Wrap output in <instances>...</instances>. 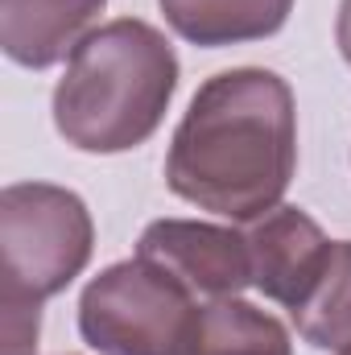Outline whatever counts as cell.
I'll list each match as a JSON object with an SVG mask.
<instances>
[{"label":"cell","instance_id":"cell-1","mask_svg":"<svg viewBox=\"0 0 351 355\" xmlns=\"http://www.w3.org/2000/svg\"><path fill=\"white\" fill-rule=\"evenodd\" d=\"M298 166V112L281 75L240 67L207 79L190 99L166 157L178 198L252 223L281 207Z\"/></svg>","mask_w":351,"mask_h":355},{"label":"cell","instance_id":"cell-2","mask_svg":"<svg viewBox=\"0 0 351 355\" xmlns=\"http://www.w3.org/2000/svg\"><path fill=\"white\" fill-rule=\"evenodd\" d=\"M174 87V46L153 25L120 17L71 54L54 87V124L83 153H124L157 132Z\"/></svg>","mask_w":351,"mask_h":355},{"label":"cell","instance_id":"cell-3","mask_svg":"<svg viewBox=\"0 0 351 355\" xmlns=\"http://www.w3.org/2000/svg\"><path fill=\"white\" fill-rule=\"evenodd\" d=\"M95 227L79 194L50 182H17L0 194V293L46 302L91 261Z\"/></svg>","mask_w":351,"mask_h":355},{"label":"cell","instance_id":"cell-4","mask_svg":"<svg viewBox=\"0 0 351 355\" xmlns=\"http://www.w3.org/2000/svg\"><path fill=\"white\" fill-rule=\"evenodd\" d=\"M198 306L149 261L103 268L79 302V331L99 355H186Z\"/></svg>","mask_w":351,"mask_h":355},{"label":"cell","instance_id":"cell-5","mask_svg":"<svg viewBox=\"0 0 351 355\" xmlns=\"http://www.w3.org/2000/svg\"><path fill=\"white\" fill-rule=\"evenodd\" d=\"M141 261L170 272L190 297H236L252 285V257L248 240L232 227L194 223V219H157L145 227Z\"/></svg>","mask_w":351,"mask_h":355},{"label":"cell","instance_id":"cell-6","mask_svg":"<svg viewBox=\"0 0 351 355\" xmlns=\"http://www.w3.org/2000/svg\"><path fill=\"white\" fill-rule=\"evenodd\" d=\"M244 240L252 257V285L285 310H298L306 302L331 257V240L298 207H273L268 215L252 219Z\"/></svg>","mask_w":351,"mask_h":355},{"label":"cell","instance_id":"cell-7","mask_svg":"<svg viewBox=\"0 0 351 355\" xmlns=\"http://www.w3.org/2000/svg\"><path fill=\"white\" fill-rule=\"evenodd\" d=\"M108 0H0V46L12 62L46 71L95 33Z\"/></svg>","mask_w":351,"mask_h":355},{"label":"cell","instance_id":"cell-8","mask_svg":"<svg viewBox=\"0 0 351 355\" xmlns=\"http://www.w3.org/2000/svg\"><path fill=\"white\" fill-rule=\"evenodd\" d=\"M293 0H162L178 37L194 46H236L273 37L289 21Z\"/></svg>","mask_w":351,"mask_h":355},{"label":"cell","instance_id":"cell-9","mask_svg":"<svg viewBox=\"0 0 351 355\" xmlns=\"http://www.w3.org/2000/svg\"><path fill=\"white\" fill-rule=\"evenodd\" d=\"M186 355H293L285 327L240 297L198 306Z\"/></svg>","mask_w":351,"mask_h":355},{"label":"cell","instance_id":"cell-10","mask_svg":"<svg viewBox=\"0 0 351 355\" xmlns=\"http://www.w3.org/2000/svg\"><path fill=\"white\" fill-rule=\"evenodd\" d=\"M306 343L343 352L351 347V240H335L314 289L298 310H289Z\"/></svg>","mask_w":351,"mask_h":355},{"label":"cell","instance_id":"cell-11","mask_svg":"<svg viewBox=\"0 0 351 355\" xmlns=\"http://www.w3.org/2000/svg\"><path fill=\"white\" fill-rule=\"evenodd\" d=\"M0 331H4V355H33L42 331V302L0 293Z\"/></svg>","mask_w":351,"mask_h":355},{"label":"cell","instance_id":"cell-12","mask_svg":"<svg viewBox=\"0 0 351 355\" xmlns=\"http://www.w3.org/2000/svg\"><path fill=\"white\" fill-rule=\"evenodd\" d=\"M335 37H339V50H343V58H348L351 67V0L339 4V25H335Z\"/></svg>","mask_w":351,"mask_h":355},{"label":"cell","instance_id":"cell-13","mask_svg":"<svg viewBox=\"0 0 351 355\" xmlns=\"http://www.w3.org/2000/svg\"><path fill=\"white\" fill-rule=\"evenodd\" d=\"M343 355H351V347H343Z\"/></svg>","mask_w":351,"mask_h":355}]
</instances>
